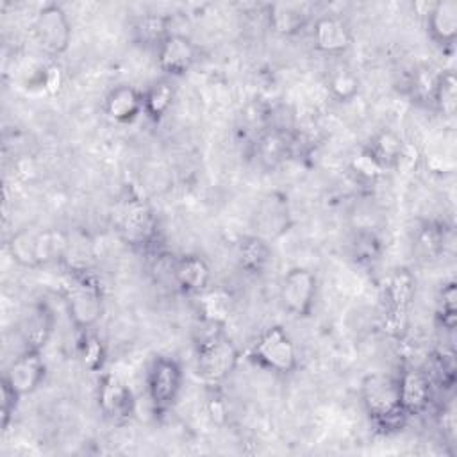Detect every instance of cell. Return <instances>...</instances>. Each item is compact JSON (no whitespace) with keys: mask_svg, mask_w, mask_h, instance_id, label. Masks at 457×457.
<instances>
[{"mask_svg":"<svg viewBox=\"0 0 457 457\" xmlns=\"http://www.w3.org/2000/svg\"><path fill=\"white\" fill-rule=\"evenodd\" d=\"M377 246H378V241H377V237H375L373 234H370V232L361 234V236L357 237V243H355L357 253H359L361 257H364V259H373Z\"/></svg>","mask_w":457,"mask_h":457,"instance_id":"obj_35","label":"cell"},{"mask_svg":"<svg viewBox=\"0 0 457 457\" xmlns=\"http://www.w3.org/2000/svg\"><path fill=\"white\" fill-rule=\"evenodd\" d=\"M198 316L202 321L223 325L228 321L234 311V298L230 291L223 287H207L204 293L196 295Z\"/></svg>","mask_w":457,"mask_h":457,"instance_id":"obj_19","label":"cell"},{"mask_svg":"<svg viewBox=\"0 0 457 457\" xmlns=\"http://www.w3.org/2000/svg\"><path fill=\"white\" fill-rule=\"evenodd\" d=\"M291 148H293V139L289 137L287 130L268 127L257 137L255 155L264 168H275L289 157Z\"/></svg>","mask_w":457,"mask_h":457,"instance_id":"obj_18","label":"cell"},{"mask_svg":"<svg viewBox=\"0 0 457 457\" xmlns=\"http://www.w3.org/2000/svg\"><path fill=\"white\" fill-rule=\"evenodd\" d=\"M170 30V18L164 14H145L134 25V36L139 43L159 46L168 36Z\"/></svg>","mask_w":457,"mask_h":457,"instance_id":"obj_25","label":"cell"},{"mask_svg":"<svg viewBox=\"0 0 457 457\" xmlns=\"http://www.w3.org/2000/svg\"><path fill=\"white\" fill-rule=\"evenodd\" d=\"M52 332V318L50 312L45 309H39L25 325V343L27 348L41 352V348L46 345Z\"/></svg>","mask_w":457,"mask_h":457,"instance_id":"obj_29","label":"cell"},{"mask_svg":"<svg viewBox=\"0 0 457 457\" xmlns=\"http://www.w3.org/2000/svg\"><path fill=\"white\" fill-rule=\"evenodd\" d=\"M327 87L332 98H336L337 102H350L359 95L361 80L353 71L346 68H339L330 73Z\"/></svg>","mask_w":457,"mask_h":457,"instance_id":"obj_28","label":"cell"},{"mask_svg":"<svg viewBox=\"0 0 457 457\" xmlns=\"http://www.w3.org/2000/svg\"><path fill=\"white\" fill-rule=\"evenodd\" d=\"M45 373H46V366L41 357V352L25 348L9 364L4 378L20 396H25L34 393L41 386V382L45 380Z\"/></svg>","mask_w":457,"mask_h":457,"instance_id":"obj_10","label":"cell"},{"mask_svg":"<svg viewBox=\"0 0 457 457\" xmlns=\"http://www.w3.org/2000/svg\"><path fill=\"white\" fill-rule=\"evenodd\" d=\"M20 398L21 396L2 377V382H0V418H2V428L4 430H7V427H9V423H11L12 416H14Z\"/></svg>","mask_w":457,"mask_h":457,"instance_id":"obj_33","label":"cell"},{"mask_svg":"<svg viewBox=\"0 0 457 457\" xmlns=\"http://www.w3.org/2000/svg\"><path fill=\"white\" fill-rule=\"evenodd\" d=\"M455 282H448L443 287L441 293V316H443V327L448 330H453L455 327V312H457V302H455Z\"/></svg>","mask_w":457,"mask_h":457,"instance_id":"obj_34","label":"cell"},{"mask_svg":"<svg viewBox=\"0 0 457 457\" xmlns=\"http://www.w3.org/2000/svg\"><path fill=\"white\" fill-rule=\"evenodd\" d=\"M11 257L25 268H37L36 261V230L23 228L16 232L9 241Z\"/></svg>","mask_w":457,"mask_h":457,"instance_id":"obj_27","label":"cell"},{"mask_svg":"<svg viewBox=\"0 0 457 457\" xmlns=\"http://www.w3.org/2000/svg\"><path fill=\"white\" fill-rule=\"evenodd\" d=\"M70 241L66 232L59 228H45L36 232V261L37 268L61 261L68 252Z\"/></svg>","mask_w":457,"mask_h":457,"instance_id":"obj_23","label":"cell"},{"mask_svg":"<svg viewBox=\"0 0 457 457\" xmlns=\"http://www.w3.org/2000/svg\"><path fill=\"white\" fill-rule=\"evenodd\" d=\"M361 398L371 423L382 432H395L409 418L400 403L398 378L386 373H371L361 384Z\"/></svg>","mask_w":457,"mask_h":457,"instance_id":"obj_1","label":"cell"},{"mask_svg":"<svg viewBox=\"0 0 457 457\" xmlns=\"http://www.w3.org/2000/svg\"><path fill=\"white\" fill-rule=\"evenodd\" d=\"M184 373L173 357L157 355L146 375V393L155 412H168L182 389Z\"/></svg>","mask_w":457,"mask_h":457,"instance_id":"obj_3","label":"cell"},{"mask_svg":"<svg viewBox=\"0 0 457 457\" xmlns=\"http://www.w3.org/2000/svg\"><path fill=\"white\" fill-rule=\"evenodd\" d=\"M121 234L130 245H150L157 236V220L154 212L141 202L130 204L121 220Z\"/></svg>","mask_w":457,"mask_h":457,"instance_id":"obj_15","label":"cell"},{"mask_svg":"<svg viewBox=\"0 0 457 457\" xmlns=\"http://www.w3.org/2000/svg\"><path fill=\"white\" fill-rule=\"evenodd\" d=\"M104 111L116 123H132L143 114V93L134 86H116L105 96Z\"/></svg>","mask_w":457,"mask_h":457,"instance_id":"obj_16","label":"cell"},{"mask_svg":"<svg viewBox=\"0 0 457 457\" xmlns=\"http://www.w3.org/2000/svg\"><path fill=\"white\" fill-rule=\"evenodd\" d=\"M441 71H436L432 66H420L411 77L409 89L416 100L432 102V95L437 84Z\"/></svg>","mask_w":457,"mask_h":457,"instance_id":"obj_30","label":"cell"},{"mask_svg":"<svg viewBox=\"0 0 457 457\" xmlns=\"http://www.w3.org/2000/svg\"><path fill=\"white\" fill-rule=\"evenodd\" d=\"M352 170L357 177L364 180H377L378 177L384 175V168L377 162V159L368 152V148H362L359 154L353 155L352 159Z\"/></svg>","mask_w":457,"mask_h":457,"instance_id":"obj_32","label":"cell"},{"mask_svg":"<svg viewBox=\"0 0 457 457\" xmlns=\"http://www.w3.org/2000/svg\"><path fill=\"white\" fill-rule=\"evenodd\" d=\"M66 309L73 327L79 332H89L104 312L100 286L86 275L77 277L66 291Z\"/></svg>","mask_w":457,"mask_h":457,"instance_id":"obj_5","label":"cell"},{"mask_svg":"<svg viewBox=\"0 0 457 457\" xmlns=\"http://www.w3.org/2000/svg\"><path fill=\"white\" fill-rule=\"evenodd\" d=\"M398 395L402 409L407 416L423 414L432 402L434 382L430 380L428 373L421 370H405L398 377Z\"/></svg>","mask_w":457,"mask_h":457,"instance_id":"obj_11","label":"cell"},{"mask_svg":"<svg viewBox=\"0 0 457 457\" xmlns=\"http://www.w3.org/2000/svg\"><path fill=\"white\" fill-rule=\"evenodd\" d=\"M427 30L439 45H453L457 37V2L439 0L432 2L425 12Z\"/></svg>","mask_w":457,"mask_h":457,"instance_id":"obj_17","label":"cell"},{"mask_svg":"<svg viewBox=\"0 0 457 457\" xmlns=\"http://www.w3.org/2000/svg\"><path fill=\"white\" fill-rule=\"evenodd\" d=\"M366 148L384 170L395 168L405 154L403 139L393 130H380L371 137Z\"/></svg>","mask_w":457,"mask_h":457,"instance_id":"obj_22","label":"cell"},{"mask_svg":"<svg viewBox=\"0 0 457 457\" xmlns=\"http://www.w3.org/2000/svg\"><path fill=\"white\" fill-rule=\"evenodd\" d=\"M173 98L175 89L168 80L154 82L143 93V114H146L154 121H159L170 111Z\"/></svg>","mask_w":457,"mask_h":457,"instance_id":"obj_24","label":"cell"},{"mask_svg":"<svg viewBox=\"0 0 457 457\" xmlns=\"http://www.w3.org/2000/svg\"><path fill=\"white\" fill-rule=\"evenodd\" d=\"M432 104L439 112L445 116H453L457 109V79L452 70H445L439 73L434 95H432Z\"/></svg>","mask_w":457,"mask_h":457,"instance_id":"obj_26","label":"cell"},{"mask_svg":"<svg viewBox=\"0 0 457 457\" xmlns=\"http://www.w3.org/2000/svg\"><path fill=\"white\" fill-rule=\"evenodd\" d=\"M237 261L246 273H262L271 261V246L268 239L261 237L259 234L243 237L237 245Z\"/></svg>","mask_w":457,"mask_h":457,"instance_id":"obj_21","label":"cell"},{"mask_svg":"<svg viewBox=\"0 0 457 457\" xmlns=\"http://www.w3.org/2000/svg\"><path fill=\"white\" fill-rule=\"evenodd\" d=\"M79 355H80L82 364L89 371H98V370H102V366L105 362L104 343L95 334L82 332V339L79 345Z\"/></svg>","mask_w":457,"mask_h":457,"instance_id":"obj_31","label":"cell"},{"mask_svg":"<svg viewBox=\"0 0 457 457\" xmlns=\"http://www.w3.org/2000/svg\"><path fill=\"white\" fill-rule=\"evenodd\" d=\"M32 32L37 45L48 55H61L71 43V23L59 4H45L37 9Z\"/></svg>","mask_w":457,"mask_h":457,"instance_id":"obj_6","label":"cell"},{"mask_svg":"<svg viewBox=\"0 0 457 457\" xmlns=\"http://www.w3.org/2000/svg\"><path fill=\"white\" fill-rule=\"evenodd\" d=\"M171 278L182 293L196 296L211 286V270L200 255L187 253L171 264Z\"/></svg>","mask_w":457,"mask_h":457,"instance_id":"obj_12","label":"cell"},{"mask_svg":"<svg viewBox=\"0 0 457 457\" xmlns=\"http://www.w3.org/2000/svg\"><path fill=\"white\" fill-rule=\"evenodd\" d=\"M268 23L280 36H295L309 23V11L302 4H271L268 7Z\"/></svg>","mask_w":457,"mask_h":457,"instance_id":"obj_20","label":"cell"},{"mask_svg":"<svg viewBox=\"0 0 457 457\" xmlns=\"http://www.w3.org/2000/svg\"><path fill=\"white\" fill-rule=\"evenodd\" d=\"M257 225L261 237H277L284 234L291 225V214L287 198L282 193H268L257 207Z\"/></svg>","mask_w":457,"mask_h":457,"instance_id":"obj_14","label":"cell"},{"mask_svg":"<svg viewBox=\"0 0 457 457\" xmlns=\"http://www.w3.org/2000/svg\"><path fill=\"white\" fill-rule=\"evenodd\" d=\"M202 328L195 337L196 373L207 382L227 378L237 366V348L225 336L223 325L202 321Z\"/></svg>","mask_w":457,"mask_h":457,"instance_id":"obj_2","label":"cell"},{"mask_svg":"<svg viewBox=\"0 0 457 457\" xmlns=\"http://www.w3.org/2000/svg\"><path fill=\"white\" fill-rule=\"evenodd\" d=\"M316 291V275L309 268L295 266L287 270V273L282 277L280 302L289 314L296 318H307L314 309Z\"/></svg>","mask_w":457,"mask_h":457,"instance_id":"obj_7","label":"cell"},{"mask_svg":"<svg viewBox=\"0 0 457 457\" xmlns=\"http://www.w3.org/2000/svg\"><path fill=\"white\" fill-rule=\"evenodd\" d=\"M312 41L316 50L328 55H339L350 48L352 32L341 18L327 14V16H320L314 21Z\"/></svg>","mask_w":457,"mask_h":457,"instance_id":"obj_13","label":"cell"},{"mask_svg":"<svg viewBox=\"0 0 457 457\" xmlns=\"http://www.w3.org/2000/svg\"><path fill=\"white\" fill-rule=\"evenodd\" d=\"M198 61V46L191 37L171 32L157 46V66L168 77H184Z\"/></svg>","mask_w":457,"mask_h":457,"instance_id":"obj_9","label":"cell"},{"mask_svg":"<svg viewBox=\"0 0 457 457\" xmlns=\"http://www.w3.org/2000/svg\"><path fill=\"white\" fill-rule=\"evenodd\" d=\"M250 357L259 366H262L270 371L280 373V375L293 373L296 370V362H298L293 339L278 325L266 328L259 336V339L252 346Z\"/></svg>","mask_w":457,"mask_h":457,"instance_id":"obj_4","label":"cell"},{"mask_svg":"<svg viewBox=\"0 0 457 457\" xmlns=\"http://www.w3.org/2000/svg\"><path fill=\"white\" fill-rule=\"evenodd\" d=\"M98 407L109 421L125 423L136 412V398L120 377L105 373L98 382Z\"/></svg>","mask_w":457,"mask_h":457,"instance_id":"obj_8","label":"cell"}]
</instances>
